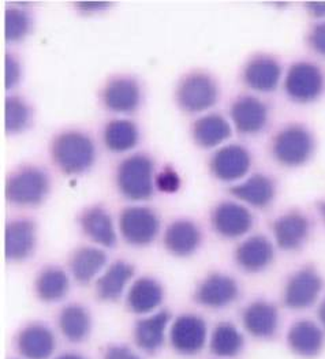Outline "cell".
Listing matches in <instances>:
<instances>
[{
  "label": "cell",
  "mask_w": 325,
  "mask_h": 359,
  "mask_svg": "<svg viewBox=\"0 0 325 359\" xmlns=\"http://www.w3.org/2000/svg\"><path fill=\"white\" fill-rule=\"evenodd\" d=\"M95 145L92 140L75 130L58 134L51 145V156L60 171L77 175L88 171L95 161Z\"/></svg>",
  "instance_id": "cell-1"
},
{
  "label": "cell",
  "mask_w": 325,
  "mask_h": 359,
  "mask_svg": "<svg viewBox=\"0 0 325 359\" xmlns=\"http://www.w3.org/2000/svg\"><path fill=\"white\" fill-rule=\"evenodd\" d=\"M50 191V180L39 167H22L11 174L6 183V197L14 205L41 204Z\"/></svg>",
  "instance_id": "cell-2"
},
{
  "label": "cell",
  "mask_w": 325,
  "mask_h": 359,
  "mask_svg": "<svg viewBox=\"0 0 325 359\" xmlns=\"http://www.w3.org/2000/svg\"><path fill=\"white\" fill-rule=\"evenodd\" d=\"M153 163L145 154H133L125 158L117 171L121 193L134 201L147 200L153 194Z\"/></svg>",
  "instance_id": "cell-3"
},
{
  "label": "cell",
  "mask_w": 325,
  "mask_h": 359,
  "mask_svg": "<svg viewBox=\"0 0 325 359\" xmlns=\"http://www.w3.org/2000/svg\"><path fill=\"white\" fill-rule=\"evenodd\" d=\"M314 152V138L312 133L300 125H291L279 131L274 138L272 154L286 167L305 164Z\"/></svg>",
  "instance_id": "cell-4"
},
{
  "label": "cell",
  "mask_w": 325,
  "mask_h": 359,
  "mask_svg": "<svg viewBox=\"0 0 325 359\" xmlns=\"http://www.w3.org/2000/svg\"><path fill=\"white\" fill-rule=\"evenodd\" d=\"M218 100V85L213 78L194 72L182 78L176 88V102L187 112H201Z\"/></svg>",
  "instance_id": "cell-5"
},
{
  "label": "cell",
  "mask_w": 325,
  "mask_h": 359,
  "mask_svg": "<svg viewBox=\"0 0 325 359\" xmlns=\"http://www.w3.org/2000/svg\"><path fill=\"white\" fill-rule=\"evenodd\" d=\"M325 79L323 72L313 63H294L284 81V88L288 97L297 103H310L319 99L324 90Z\"/></svg>",
  "instance_id": "cell-6"
},
{
  "label": "cell",
  "mask_w": 325,
  "mask_h": 359,
  "mask_svg": "<svg viewBox=\"0 0 325 359\" xmlns=\"http://www.w3.org/2000/svg\"><path fill=\"white\" fill-rule=\"evenodd\" d=\"M323 287L324 280L317 269L312 265L303 266L286 283L283 302L293 310L310 308L320 297Z\"/></svg>",
  "instance_id": "cell-7"
},
{
  "label": "cell",
  "mask_w": 325,
  "mask_h": 359,
  "mask_svg": "<svg viewBox=\"0 0 325 359\" xmlns=\"http://www.w3.org/2000/svg\"><path fill=\"white\" fill-rule=\"evenodd\" d=\"M157 215L147 206H128L119 217V229L126 242L144 246L150 243L159 232Z\"/></svg>",
  "instance_id": "cell-8"
},
{
  "label": "cell",
  "mask_w": 325,
  "mask_h": 359,
  "mask_svg": "<svg viewBox=\"0 0 325 359\" xmlns=\"http://www.w3.org/2000/svg\"><path fill=\"white\" fill-rule=\"evenodd\" d=\"M170 340L179 354L194 355L205 346L206 324L194 314L179 316L171 325Z\"/></svg>",
  "instance_id": "cell-9"
},
{
  "label": "cell",
  "mask_w": 325,
  "mask_h": 359,
  "mask_svg": "<svg viewBox=\"0 0 325 359\" xmlns=\"http://www.w3.org/2000/svg\"><path fill=\"white\" fill-rule=\"evenodd\" d=\"M239 295L237 282L219 272L205 278L196 290L194 299L205 308L220 309L232 304Z\"/></svg>",
  "instance_id": "cell-10"
},
{
  "label": "cell",
  "mask_w": 325,
  "mask_h": 359,
  "mask_svg": "<svg viewBox=\"0 0 325 359\" xmlns=\"http://www.w3.org/2000/svg\"><path fill=\"white\" fill-rule=\"evenodd\" d=\"M288 348L302 358H316L325 347V331L309 320L297 321L287 334Z\"/></svg>",
  "instance_id": "cell-11"
},
{
  "label": "cell",
  "mask_w": 325,
  "mask_h": 359,
  "mask_svg": "<svg viewBox=\"0 0 325 359\" xmlns=\"http://www.w3.org/2000/svg\"><path fill=\"white\" fill-rule=\"evenodd\" d=\"M212 226L223 238L234 239L244 236L253 226L251 210L235 203H222L212 213Z\"/></svg>",
  "instance_id": "cell-12"
},
{
  "label": "cell",
  "mask_w": 325,
  "mask_h": 359,
  "mask_svg": "<svg viewBox=\"0 0 325 359\" xmlns=\"http://www.w3.org/2000/svg\"><path fill=\"white\" fill-rule=\"evenodd\" d=\"M274 235L280 249L293 252L305 245L310 235V222L306 215L298 210L288 212L274 223Z\"/></svg>",
  "instance_id": "cell-13"
},
{
  "label": "cell",
  "mask_w": 325,
  "mask_h": 359,
  "mask_svg": "<svg viewBox=\"0 0 325 359\" xmlns=\"http://www.w3.org/2000/svg\"><path fill=\"white\" fill-rule=\"evenodd\" d=\"M36 248V226L29 219L11 220L6 227L4 250L10 261H25Z\"/></svg>",
  "instance_id": "cell-14"
},
{
  "label": "cell",
  "mask_w": 325,
  "mask_h": 359,
  "mask_svg": "<svg viewBox=\"0 0 325 359\" xmlns=\"http://www.w3.org/2000/svg\"><path fill=\"white\" fill-rule=\"evenodd\" d=\"M251 164V154L241 145L225 147L211 158V170L213 175L227 182L245 177Z\"/></svg>",
  "instance_id": "cell-15"
},
{
  "label": "cell",
  "mask_w": 325,
  "mask_h": 359,
  "mask_svg": "<svg viewBox=\"0 0 325 359\" xmlns=\"http://www.w3.org/2000/svg\"><path fill=\"white\" fill-rule=\"evenodd\" d=\"M101 99L104 105L114 112H131L140 105V85L134 78H112L104 86Z\"/></svg>",
  "instance_id": "cell-16"
},
{
  "label": "cell",
  "mask_w": 325,
  "mask_h": 359,
  "mask_svg": "<svg viewBox=\"0 0 325 359\" xmlns=\"http://www.w3.org/2000/svg\"><path fill=\"white\" fill-rule=\"evenodd\" d=\"M272 243L264 235H254L245 239L235 250V262L249 273L264 271L274 259Z\"/></svg>",
  "instance_id": "cell-17"
},
{
  "label": "cell",
  "mask_w": 325,
  "mask_h": 359,
  "mask_svg": "<svg viewBox=\"0 0 325 359\" xmlns=\"http://www.w3.org/2000/svg\"><path fill=\"white\" fill-rule=\"evenodd\" d=\"M231 118L242 134H256L268 122V108L253 96H242L231 105Z\"/></svg>",
  "instance_id": "cell-18"
},
{
  "label": "cell",
  "mask_w": 325,
  "mask_h": 359,
  "mask_svg": "<svg viewBox=\"0 0 325 359\" xmlns=\"http://www.w3.org/2000/svg\"><path fill=\"white\" fill-rule=\"evenodd\" d=\"M55 346V336L43 324H29L17 336V348L26 359H48Z\"/></svg>",
  "instance_id": "cell-19"
},
{
  "label": "cell",
  "mask_w": 325,
  "mask_h": 359,
  "mask_svg": "<svg viewBox=\"0 0 325 359\" xmlns=\"http://www.w3.org/2000/svg\"><path fill=\"white\" fill-rule=\"evenodd\" d=\"M245 330L257 339H272L279 328V311L267 301H256L242 313Z\"/></svg>",
  "instance_id": "cell-20"
},
{
  "label": "cell",
  "mask_w": 325,
  "mask_h": 359,
  "mask_svg": "<svg viewBox=\"0 0 325 359\" xmlns=\"http://www.w3.org/2000/svg\"><path fill=\"white\" fill-rule=\"evenodd\" d=\"M281 76L279 62L268 55H256L244 69V81L251 89L271 92L276 89Z\"/></svg>",
  "instance_id": "cell-21"
},
{
  "label": "cell",
  "mask_w": 325,
  "mask_h": 359,
  "mask_svg": "<svg viewBox=\"0 0 325 359\" xmlns=\"http://www.w3.org/2000/svg\"><path fill=\"white\" fill-rule=\"evenodd\" d=\"M170 318L171 316L168 311H159L153 316L138 320L134 328L135 344L148 354L160 350L164 343V334Z\"/></svg>",
  "instance_id": "cell-22"
},
{
  "label": "cell",
  "mask_w": 325,
  "mask_h": 359,
  "mask_svg": "<svg viewBox=\"0 0 325 359\" xmlns=\"http://www.w3.org/2000/svg\"><path fill=\"white\" fill-rule=\"evenodd\" d=\"M201 243L200 229L196 223L180 219L168 226L164 233L166 249L178 257L193 255Z\"/></svg>",
  "instance_id": "cell-23"
},
{
  "label": "cell",
  "mask_w": 325,
  "mask_h": 359,
  "mask_svg": "<svg viewBox=\"0 0 325 359\" xmlns=\"http://www.w3.org/2000/svg\"><path fill=\"white\" fill-rule=\"evenodd\" d=\"M82 231L93 242L104 248H112L117 243V232L111 216L101 206H92L79 216Z\"/></svg>",
  "instance_id": "cell-24"
},
{
  "label": "cell",
  "mask_w": 325,
  "mask_h": 359,
  "mask_svg": "<svg viewBox=\"0 0 325 359\" xmlns=\"http://www.w3.org/2000/svg\"><path fill=\"white\" fill-rule=\"evenodd\" d=\"M230 193L249 205L265 208L275 198V183L267 175L254 174L246 182L232 186Z\"/></svg>",
  "instance_id": "cell-25"
},
{
  "label": "cell",
  "mask_w": 325,
  "mask_h": 359,
  "mask_svg": "<svg viewBox=\"0 0 325 359\" xmlns=\"http://www.w3.org/2000/svg\"><path fill=\"white\" fill-rule=\"evenodd\" d=\"M161 284L150 278H141L127 292V306L135 314H150L163 301Z\"/></svg>",
  "instance_id": "cell-26"
},
{
  "label": "cell",
  "mask_w": 325,
  "mask_h": 359,
  "mask_svg": "<svg viewBox=\"0 0 325 359\" xmlns=\"http://www.w3.org/2000/svg\"><path fill=\"white\" fill-rule=\"evenodd\" d=\"M134 275V268L125 261L114 262L96 283V294L101 301H115L125 291Z\"/></svg>",
  "instance_id": "cell-27"
},
{
  "label": "cell",
  "mask_w": 325,
  "mask_h": 359,
  "mask_svg": "<svg viewBox=\"0 0 325 359\" xmlns=\"http://www.w3.org/2000/svg\"><path fill=\"white\" fill-rule=\"evenodd\" d=\"M107 264L104 250L85 246L77 249L70 258V271L78 283L91 282Z\"/></svg>",
  "instance_id": "cell-28"
},
{
  "label": "cell",
  "mask_w": 325,
  "mask_h": 359,
  "mask_svg": "<svg viewBox=\"0 0 325 359\" xmlns=\"http://www.w3.org/2000/svg\"><path fill=\"white\" fill-rule=\"evenodd\" d=\"M196 144L202 148H213L231 135V128L222 115L211 114L197 119L192 128Z\"/></svg>",
  "instance_id": "cell-29"
},
{
  "label": "cell",
  "mask_w": 325,
  "mask_h": 359,
  "mask_svg": "<svg viewBox=\"0 0 325 359\" xmlns=\"http://www.w3.org/2000/svg\"><path fill=\"white\" fill-rule=\"evenodd\" d=\"M58 324L63 336L73 343L85 340L92 330L91 314L81 305H69L63 308L59 314Z\"/></svg>",
  "instance_id": "cell-30"
},
{
  "label": "cell",
  "mask_w": 325,
  "mask_h": 359,
  "mask_svg": "<svg viewBox=\"0 0 325 359\" xmlns=\"http://www.w3.org/2000/svg\"><path fill=\"white\" fill-rule=\"evenodd\" d=\"M37 297L44 302H56L66 297L70 288V280L65 271L56 266L43 269L34 283Z\"/></svg>",
  "instance_id": "cell-31"
},
{
  "label": "cell",
  "mask_w": 325,
  "mask_h": 359,
  "mask_svg": "<svg viewBox=\"0 0 325 359\" xmlns=\"http://www.w3.org/2000/svg\"><path fill=\"white\" fill-rule=\"evenodd\" d=\"M244 346V336L231 323L218 324L211 336V351L220 358L237 357Z\"/></svg>",
  "instance_id": "cell-32"
},
{
  "label": "cell",
  "mask_w": 325,
  "mask_h": 359,
  "mask_svg": "<svg viewBox=\"0 0 325 359\" xmlns=\"http://www.w3.org/2000/svg\"><path fill=\"white\" fill-rule=\"evenodd\" d=\"M104 142L112 152H126L138 142V128L126 119L111 121L104 128Z\"/></svg>",
  "instance_id": "cell-33"
},
{
  "label": "cell",
  "mask_w": 325,
  "mask_h": 359,
  "mask_svg": "<svg viewBox=\"0 0 325 359\" xmlns=\"http://www.w3.org/2000/svg\"><path fill=\"white\" fill-rule=\"evenodd\" d=\"M4 121L7 133H20L25 130L30 122V108L18 96H8L6 99Z\"/></svg>",
  "instance_id": "cell-34"
},
{
  "label": "cell",
  "mask_w": 325,
  "mask_h": 359,
  "mask_svg": "<svg viewBox=\"0 0 325 359\" xmlns=\"http://www.w3.org/2000/svg\"><path fill=\"white\" fill-rule=\"evenodd\" d=\"M4 20V34L7 41H20L30 30V17L20 7H7Z\"/></svg>",
  "instance_id": "cell-35"
},
{
  "label": "cell",
  "mask_w": 325,
  "mask_h": 359,
  "mask_svg": "<svg viewBox=\"0 0 325 359\" xmlns=\"http://www.w3.org/2000/svg\"><path fill=\"white\" fill-rule=\"evenodd\" d=\"M156 186L159 190H161L164 193H175L180 186V180L173 168L166 167L156 177Z\"/></svg>",
  "instance_id": "cell-36"
},
{
  "label": "cell",
  "mask_w": 325,
  "mask_h": 359,
  "mask_svg": "<svg viewBox=\"0 0 325 359\" xmlns=\"http://www.w3.org/2000/svg\"><path fill=\"white\" fill-rule=\"evenodd\" d=\"M307 41L313 51L325 57V22L313 26V29L309 33Z\"/></svg>",
  "instance_id": "cell-37"
},
{
  "label": "cell",
  "mask_w": 325,
  "mask_h": 359,
  "mask_svg": "<svg viewBox=\"0 0 325 359\" xmlns=\"http://www.w3.org/2000/svg\"><path fill=\"white\" fill-rule=\"evenodd\" d=\"M20 79V65L18 60L11 55H6V88L11 89Z\"/></svg>",
  "instance_id": "cell-38"
},
{
  "label": "cell",
  "mask_w": 325,
  "mask_h": 359,
  "mask_svg": "<svg viewBox=\"0 0 325 359\" xmlns=\"http://www.w3.org/2000/svg\"><path fill=\"white\" fill-rule=\"evenodd\" d=\"M104 359H141L128 347L121 344H112L105 350Z\"/></svg>",
  "instance_id": "cell-39"
},
{
  "label": "cell",
  "mask_w": 325,
  "mask_h": 359,
  "mask_svg": "<svg viewBox=\"0 0 325 359\" xmlns=\"http://www.w3.org/2000/svg\"><path fill=\"white\" fill-rule=\"evenodd\" d=\"M77 7L82 13H98L105 10L111 3L110 1H77Z\"/></svg>",
  "instance_id": "cell-40"
},
{
  "label": "cell",
  "mask_w": 325,
  "mask_h": 359,
  "mask_svg": "<svg viewBox=\"0 0 325 359\" xmlns=\"http://www.w3.org/2000/svg\"><path fill=\"white\" fill-rule=\"evenodd\" d=\"M306 8L309 14L314 18H324L325 17V1H307Z\"/></svg>",
  "instance_id": "cell-41"
},
{
  "label": "cell",
  "mask_w": 325,
  "mask_h": 359,
  "mask_svg": "<svg viewBox=\"0 0 325 359\" xmlns=\"http://www.w3.org/2000/svg\"><path fill=\"white\" fill-rule=\"evenodd\" d=\"M317 317H319L320 324H321V327H323V330L325 331V299L320 304V306H319Z\"/></svg>",
  "instance_id": "cell-42"
},
{
  "label": "cell",
  "mask_w": 325,
  "mask_h": 359,
  "mask_svg": "<svg viewBox=\"0 0 325 359\" xmlns=\"http://www.w3.org/2000/svg\"><path fill=\"white\" fill-rule=\"evenodd\" d=\"M56 359H85L84 357H81V355H78V354H65V355H60V357H58Z\"/></svg>",
  "instance_id": "cell-43"
},
{
  "label": "cell",
  "mask_w": 325,
  "mask_h": 359,
  "mask_svg": "<svg viewBox=\"0 0 325 359\" xmlns=\"http://www.w3.org/2000/svg\"><path fill=\"white\" fill-rule=\"evenodd\" d=\"M319 210H320V213H321V216H323V219L325 220V201L319 204Z\"/></svg>",
  "instance_id": "cell-44"
}]
</instances>
